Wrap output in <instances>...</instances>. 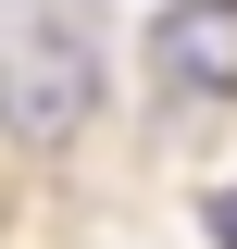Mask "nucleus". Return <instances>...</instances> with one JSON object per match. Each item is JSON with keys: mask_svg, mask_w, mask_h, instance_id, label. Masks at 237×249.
Masks as SVG:
<instances>
[{"mask_svg": "<svg viewBox=\"0 0 237 249\" xmlns=\"http://www.w3.org/2000/svg\"><path fill=\"white\" fill-rule=\"evenodd\" d=\"M150 75L187 100H237V0H175L150 13Z\"/></svg>", "mask_w": 237, "mask_h": 249, "instance_id": "nucleus-2", "label": "nucleus"}, {"mask_svg": "<svg viewBox=\"0 0 237 249\" xmlns=\"http://www.w3.org/2000/svg\"><path fill=\"white\" fill-rule=\"evenodd\" d=\"M212 237H225V249H237V187H225V199H212Z\"/></svg>", "mask_w": 237, "mask_h": 249, "instance_id": "nucleus-3", "label": "nucleus"}, {"mask_svg": "<svg viewBox=\"0 0 237 249\" xmlns=\"http://www.w3.org/2000/svg\"><path fill=\"white\" fill-rule=\"evenodd\" d=\"M100 112V0H0V124L62 150Z\"/></svg>", "mask_w": 237, "mask_h": 249, "instance_id": "nucleus-1", "label": "nucleus"}]
</instances>
